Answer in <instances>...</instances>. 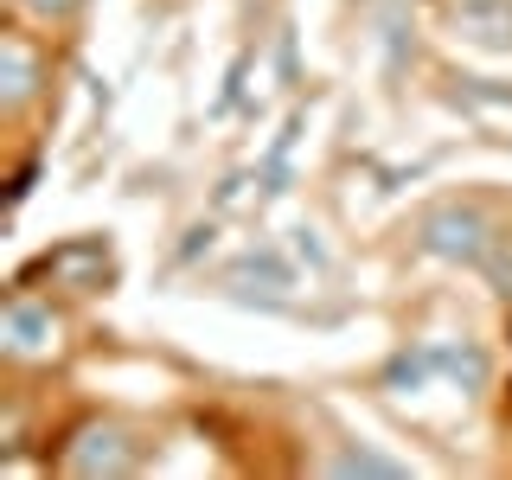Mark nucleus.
<instances>
[{"instance_id": "1", "label": "nucleus", "mask_w": 512, "mask_h": 480, "mask_svg": "<svg viewBox=\"0 0 512 480\" xmlns=\"http://www.w3.org/2000/svg\"><path fill=\"white\" fill-rule=\"evenodd\" d=\"M7 64H13V103H26V96H32V52H26V39H7Z\"/></svg>"}]
</instances>
